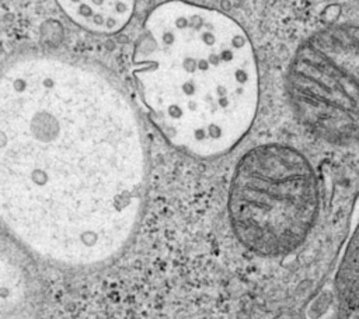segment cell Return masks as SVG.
<instances>
[{"label": "cell", "mask_w": 359, "mask_h": 319, "mask_svg": "<svg viewBox=\"0 0 359 319\" xmlns=\"http://www.w3.org/2000/svg\"><path fill=\"white\" fill-rule=\"evenodd\" d=\"M146 157L140 126L108 74L56 55H25L0 85V203L40 255L93 265L136 223Z\"/></svg>", "instance_id": "1"}, {"label": "cell", "mask_w": 359, "mask_h": 319, "mask_svg": "<svg viewBox=\"0 0 359 319\" xmlns=\"http://www.w3.org/2000/svg\"><path fill=\"white\" fill-rule=\"evenodd\" d=\"M134 73L152 119L185 153H227L250 129L258 69L250 38L221 11L166 1L150 11Z\"/></svg>", "instance_id": "2"}, {"label": "cell", "mask_w": 359, "mask_h": 319, "mask_svg": "<svg viewBox=\"0 0 359 319\" xmlns=\"http://www.w3.org/2000/svg\"><path fill=\"white\" fill-rule=\"evenodd\" d=\"M316 206L310 167L289 147H255L234 171L229 193L233 230L260 255L276 256L299 247L313 226Z\"/></svg>", "instance_id": "3"}, {"label": "cell", "mask_w": 359, "mask_h": 319, "mask_svg": "<svg viewBox=\"0 0 359 319\" xmlns=\"http://www.w3.org/2000/svg\"><path fill=\"white\" fill-rule=\"evenodd\" d=\"M67 19L86 31L116 34L132 19L136 0H56Z\"/></svg>", "instance_id": "4"}]
</instances>
